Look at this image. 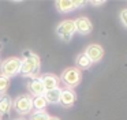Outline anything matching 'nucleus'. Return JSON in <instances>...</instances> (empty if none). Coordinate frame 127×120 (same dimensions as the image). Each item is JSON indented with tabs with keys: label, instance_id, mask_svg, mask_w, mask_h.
<instances>
[{
	"label": "nucleus",
	"instance_id": "1",
	"mask_svg": "<svg viewBox=\"0 0 127 120\" xmlns=\"http://www.w3.org/2000/svg\"><path fill=\"white\" fill-rule=\"evenodd\" d=\"M21 74L23 76L34 78L40 72V57L37 55L32 53L30 51L23 52V60L21 64Z\"/></svg>",
	"mask_w": 127,
	"mask_h": 120
},
{
	"label": "nucleus",
	"instance_id": "2",
	"mask_svg": "<svg viewBox=\"0 0 127 120\" xmlns=\"http://www.w3.org/2000/svg\"><path fill=\"white\" fill-rule=\"evenodd\" d=\"M82 79V74L77 67H68L62 72L60 81L67 86V89H72V87L78 86Z\"/></svg>",
	"mask_w": 127,
	"mask_h": 120
},
{
	"label": "nucleus",
	"instance_id": "3",
	"mask_svg": "<svg viewBox=\"0 0 127 120\" xmlns=\"http://www.w3.org/2000/svg\"><path fill=\"white\" fill-rule=\"evenodd\" d=\"M21 64H22V60L19 57H8L1 63V75L7 76V78H11V76L17 75L21 71Z\"/></svg>",
	"mask_w": 127,
	"mask_h": 120
},
{
	"label": "nucleus",
	"instance_id": "4",
	"mask_svg": "<svg viewBox=\"0 0 127 120\" xmlns=\"http://www.w3.org/2000/svg\"><path fill=\"white\" fill-rule=\"evenodd\" d=\"M75 33V25L74 21H63L62 23H59V26L56 27V34L60 40L63 41H70L72 38Z\"/></svg>",
	"mask_w": 127,
	"mask_h": 120
},
{
	"label": "nucleus",
	"instance_id": "5",
	"mask_svg": "<svg viewBox=\"0 0 127 120\" xmlns=\"http://www.w3.org/2000/svg\"><path fill=\"white\" fill-rule=\"evenodd\" d=\"M15 111L19 115H28L33 109V98L28 94H22L15 100Z\"/></svg>",
	"mask_w": 127,
	"mask_h": 120
},
{
	"label": "nucleus",
	"instance_id": "6",
	"mask_svg": "<svg viewBox=\"0 0 127 120\" xmlns=\"http://www.w3.org/2000/svg\"><path fill=\"white\" fill-rule=\"evenodd\" d=\"M83 53L89 57V60L92 63H97L104 56V49L98 44H90V45H88V48H86V51Z\"/></svg>",
	"mask_w": 127,
	"mask_h": 120
},
{
	"label": "nucleus",
	"instance_id": "7",
	"mask_svg": "<svg viewBox=\"0 0 127 120\" xmlns=\"http://www.w3.org/2000/svg\"><path fill=\"white\" fill-rule=\"evenodd\" d=\"M75 25V31H78L82 35H88L90 34V31L93 30V25H92L90 19L86 18V16H79L74 21Z\"/></svg>",
	"mask_w": 127,
	"mask_h": 120
},
{
	"label": "nucleus",
	"instance_id": "8",
	"mask_svg": "<svg viewBox=\"0 0 127 120\" xmlns=\"http://www.w3.org/2000/svg\"><path fill=\"white\" fill-rule=\"evenodd\" d=\"M75 100H77V94L74 93L72 89H62L60 93V101L59 104L63 105L64 108H71L72 105L75 104Z\"/></svg>",
	"mask_w": 127,
	"mask_h": 120
},
{
	"label": "nucleus",
	"instance_id": "9",
	"mask_svg": "<svg viewBox=\"0 0 127 120\" xmlns=\"http://www.w3.org/2000/svg\"><path fill=\"white\" fill-rule=\"evenodd\" d=\"M28 89L34 97L44 95V93H45V87H44V85H42V82H41V78H38V76H34V78H32L30 81H29Z\"/></svg>",
	"mask_w": 127,
	"mask_h": 120
},
{
	"label": "nucleus",
	"instance_id": "10",
	"mask_svg": "<svg viewBox=\"0 0 127 120\" xmlns=\"http://www.w3.org/2000/svg\"><path fill=\"white\" fill-rule=\"evenodd\" d=\"M41 82L45 87V91L47 90H53L59 85V78L53 74H45V75L41 76Z\"/></svg>",
	"mask_w": 127,
	"mask_h": 120
},
{
	"label": "nucleus",
	"instance_id": "11",
	"mask_svg": "<svg viewBox=\"0 0 127 120\" xmlns=\"http://www.w3.org/2000/svg\"><path fill=\"white\" fill-rule=\"evenodd\" d=\"M56 8H58L59 12L62 14H66V12H70V11H74L75 7H74V0H58L55 3Z\"/></svg>",
	"mask_w": 127,
	"mask_h": 120
},
{
	"label": "nucleus",
	"instance_id": "12",
	"mask_svg": "<svg viewBox=\"0 0 127 120\" xmlns=\"http://www.w3.org/2000/svg\"><path fill=\"white\" fill-rule=\"evenodd\" d=\"M12 108V100L10 95L1 94L0 95V115H7Z\"/></svg>",
	"mask_w": 127,
	"mask_h": 120
},
{
	"label": "nucleus",
	"instance_id": "13",
	"mask_svg": "<svg viewBox=\"0 0 127 120\" xmlns=\"http://www.w3.org/2000/svg\"><path fill=\"white\" fill-rule=\"evenodd\" d=\"M60 93H62V89H59V87H56L53 90H47L44 93V98L49 104H59V101H60Z\"/></svg>",
	"mask_w": 127,
	"mask_h": 120
},
{
	"label": "nucleus",
	"instance_id": "14",
	"mask_svg": "<svg viewBox=\"0 0 127 120\" xmlns=\"http://www.w3.org/2000/svg\"><path fill=\"white\" fill-rule=\"evenodd\" d=\"M75 64H77V68L81 71V70H88V68H90L93 63L89 60V57L85 53H79L77 56V59H75Z\"/></svg>",
	"mask_w": 127,
	"mask_h": 120
},
{
	"label": "nucleus",
	"instance_id": "15",
	"mask_svg": "<svg viewBox=\"0 0 127 120\" xmlns=\"http://www.w3.org/2000/svg\"><path fill=\"white\" fill-rule=\"evenodd\" d=\"M47 100L44 98V95H40V97H34L33 98V108L37 109V112L44 111V108L47 106Z\"/></svg>",
	"mask_w": 127,
	"mask_h": 120
},
{
	"label": "nucleus",
	"instance_id": "16",
	"mask_svg": "<svg viewBox=\"0 0 127 120\" xmlns=\"http://www.w3.org/2000/svg\"><path fill=\"white\" fill-rule=\"evenodd\" d=\"M8 87H10V78L0 75V94H6Z\"/></svg>",
	"mask_w": 127,
	"mask_h": 120
},
{
	"label": "nucleus",
	"instance_id": "17",
	"mask_svg": "<svg viewBox=\"0 0 127 120\" xmlns=\"http://www.w3.org/2000/svg\"><path fill=\"white\" fill-rule=\"evenodd\" d=\"M48 119H49V116H48V113L44 111L36 112V113H33L30 117V120H48Z\"/></svg>",
	"mask_w": 127,
	"mask_h": 120
},
{
	"label": "nucleus",
	"instance_id": "18",
	"mask_svg": "<svg viewBox=\"0 0 127 120\" xmlns=\"http://www.w3.org/2000/svg\"><path fill=\"white\" fill-rule=\"evenodd\" d=\"M119 18H120L122 25H123V26L127 29V8H124V10L120 11V14H119Z\"/></svg>",
	"mask_w": 127,
	"mask_h": 120
},
{
	"label": "nucleus",
	"instance_id": "19",
	"mask_svg": "<svg viewBox=\"0 0 127 120\" xmlns=\"http://www.w3.org/2000/svg\"><path fill=\"white\" fill-rule=\"evenodd\" d=\"M90 5H94V7H98V5H102V4H105V1L104 0H98V1H88Z\"/></svg>",
	"mask_w": 127,
	"mask_h": 120
},
{
	"label": "nucleus",
	"instance_id": "20",
	"mask_svg": "<svg viewBox=\"0 0 127 120\" xmlns=\"http://www.w3.org/2000/svg\"><path fill=\"white\" fill-rule=\"evenodd\" d=\"M85 4H88V1H74V7H75V8L83 7Z\"/></svg>",
	"mask_w": 127,
	"mask_h": 120
},
{
	"label": "nucleus",
	"instance_id": "21",
	"mask_svg": "<svg viewBox=\"0 0 127 120\" xmlns=\"http://www.w3.org/2000/svg\"><path fill=\"white\" fill-rule=\"evenodd\" d=\"M48 120H60V119H59V117H49Z\"/></svg>",
	"mask_w": 127,
	"mask_h": 120
},
{
	"label": "nucleus",
	"instance_id": "22",
	"mask_svg": "<svg viewBox=\"0 0 127 120\" xmlns=\"http://www.w3.org/2000/svg\"><path fill=\"white\" fill-rule=\"evenodd\" d=\"M17 120H26V119H17Z\"/></svg>",
	"mask_w": 127,
	"mask_h": 120
},
{
	"label": "nucleus",
	"instance_id": "23",
	"mask_svg": "<svg viewBox=\"0 0 127 120\" xmlns=\"http://www.w3.org/2000/svg\"><path fill=\"white\" fill-rule=\"evenodd\" d=\"M0 49H1V44H0Z\"/></svg>",
	"mask_w": 127,
	"mask_h": 120
},
{
	"label": "nucleus",
	"instance_id": "24",
	"mask_svg": "<svg viewBox=\"0 0 127 120\" xmlns=\"http://www.w3.org/2000/svg\"><path fill=\"white\" fill-rule=\"evenodd\" d=\"M0 64H1V60H0Z\"/></svg>",
	"mask_w": 127,
	"mask_h": 120
},
{
	"label": "nucleus",
	"instance_id": "25",
	"mask_svg": "<svg viewBox=\"0 0 127 120\" xmlns=\"http://www.w3.org/2000/svg\"><path fill=\"white\" fill-rule=\"evenodd\" d=\"M0 120H1V119H0Z\"/></svg>",
	"mask_w": 127,
	"mask_h": 120
}]
</instances>
